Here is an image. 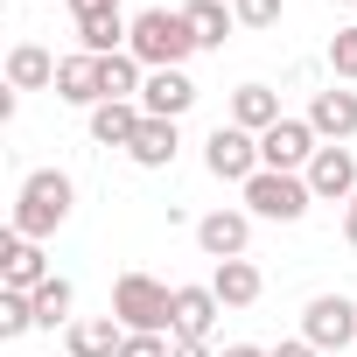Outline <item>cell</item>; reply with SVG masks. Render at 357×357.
I'll use <instances>...</instances> for the list:
<instances>
[{
	"label": "cell",
	"instance_id": "1",
	"mask_svg": "<svg viewBox=\"0 0 357 357\" xmlns=\"http://www.w3.org/2000/svg\"><path fill=\"white\" fill-rule=\"evenodd\" d=\"M112 315L126 336H168L175 322V287H161L154 273H119L112 280Z\"/></svg>",
	"mask_w": 357,
	"mask_h": 357
},
{
	"label": "cell",
	"instance_id": "2",
	"mask_svg": "<svg viewBox=\"0 0 357 357\" xmlns=\"http://www.w3.org/2000/svg\"><path fill=\"white\" fill-rule=\"evenodd\" d=\"M70 197H77V190H70V175H63V168H36L29 183H22V197H15V231L43 245V238L70 218Z\"/></svg>",
	"mask_w": 357,
	"mask_h": 357
},
{
	"label": "cell",
	"instance_id": "3",
	"mask_svg": "<svg viewBox=\"0 0 357 357\" xmlns=\"http://www.w3.org/2000/svg\"><path fill=\"white\" fill-rule=\"evenodd\" d=\"M147 70H183V56L197 50V36H190V22H183V8H147V15H133V43H126Z\"/></svg>",
	"mask_w": 357,
	"mask_h": 357
},
{
	"label": "cell",
	"instance_id": "4",
	"mask_svg": "<svg viewBox=\"0 0 357 357\" xmlns=\"http://www.w3.org/2000/svg\"><path fill=\"white\" fill-rule=\"evenodd\" d=\"M308 204H315L308 175H280V168H259L252 183H245V211H252V218L294 225V218H308Z\"/></svg>",
	"mask_w": 357,
	"mask_h": 357
},
{
	"label": "cell",
	"instance_id": "5",
	"mask_svg": "<svg viewBox=\"0 0 357 357\" xmlns=\"http://www.w3.org/2000/svg\"><path fill=\"white\" fill-rule=\"evenodd\" d=\"M204 161H211L218 183H238V190L266 168V161H259V133H245V126H218V133L204 140Z\"/></svg>",
	"mask_w": 357,
	"mask_h": 357
},
{
	"label": "cell",
	"instance_id": "6",
	"mask_svg": "<svg viewBox=\"0 0 357 357\" xmlns=\"http://www.w3.org/2000/svg\"><path fill=\"white\" fill-rule=\"evenodd\" d=\"M301 336L329 357V350H343V343H357V301L350 294H315L308 308H301Z\"/></svg>",
	"mask_w": 357,
	"mask_h": 357
},
{
	"label": "cell",
	"instance_id": "7",
	"mask_svg": "<svg viewBox=\"0 0 357 357\" xmlns=\"http://www.w3.org/2000/svg\"><path fill=\"white\" fill-rule=\"evenodd\" d=\"M315 147H322V140H315V126H308V119H280V126H266V133H259V161H266V168H280V175H301V168L315 161Z\"/></svg>",
	"mask_w": 357,
	"mask_h": 357
},
{
	"label": "cell",
	"instance_id": "8",
	"mask_svg": "<svg viewBox=\"0 0 357 357\" xmlns=\"http://www.w3.org/2000/svg\"><path fill=\"white\" fill-rule=\"evenodd\" d=\"M301 175H308L315 204H350V197H357V154H350V147H315V161H308Z\"/></svg>",
	"mask_w": 357,
	"mask_h": 357
},
{
	"label": "cell",
	"instance_id": "9",
	"mask_svg": "<svg viewBox=\"0 0 357 357\" xmlns=\"http://www.w3.org/2000/svg\"><path fill=\"white\" fill-rule=\"evenodd\" d=\"M218 315H225V301H218L211 287H175V322H168V336H175V343H211Z\"/></svg>",
	"mask_w": 357,
	"mask_h": 357
},
{
	"label": "cell",
	"instance_id": "10",
	"mask_svg": "<svg viewBox=\"0 0 357 357\" xmlns=\"http://www.w3.org/2000/svg\"><path fill=\"white\" fill-rule=\"evenodd\" d=\"M43 280H50L43 245H36V238H22V231H8V245H0V287H8V294H36Z\"/></svg>",
	"mask_w": 357,
	"mask_h": 357
},
{
	"label": "cell",
	"instance_id": "11",
	"mask_svg": "<svg viewBox=\"0 0 357 357\" xmlns=\"http://www.w3.org/2000/svg\"><path fill=\"white\" fill-rule=\"evenodd\" d=\"M308 126H315L322 147H343V140L357 133V91H336V84L315 91V98H308Z\"/></svg>",
	"mask_w": 357,
	"mask_h": 357
},
{
	"label": "cell",
	"instance_id": "12",
	"mask_svg": "<svg viewBox=\"0 0 357 357\" xmlns=\"http://www.w3.org/2000/svg\"><path fill=\"white\" fill-rule=\"evenodd\" d=\"M190 105H197V84L183 70H147V84H140V112L147 119H183Z\"/></svg>",
	"mask_w": 357,
	"mask_h": 357
},
{
	"label": "cell",
	"instance_id": "13",
	"mask_svg": "<svg viewBox=\"0 0 357 357\" xmlns=\"http://www.w3.org/2000/svg\"><path fill=\"white\" fill-rule=\"evenodd\" d=\"M56 98H63V105H105V63L84 56V50L63 56V63H56Z\"/></svg>",
	"mask_w": 357,
	"mask_h": 357
},
{
	"label": "cell",
	"instance_id": "14",
	"mask_svg": "<svg viewBox=\"0 0 357 357\" xmlns=\"http://www.w3.org/2000/svg\"><path fill=\"white\" fill-rule=\"evenodd\" d=\"M197 245H204L211 259H245V245H252V218H245V211H211V218L197 225Z\"/></svg>",
	"mask_w": 357,
	"mask_h": 357
},
{
	"label": "cell",
	"instance_id": "15",
	"mask_svg": "<svg viewBox=\"0 0 357 357\" xmlns=\"http://www.w3.org/2000/svg\"><path fill=\"white\" fill-rule=\"evenodd\" d=\"M140 98H105V105H91V140L98 147H133V133H140Z\"/></svg>",
	"mask_w": 357,
	"mask_h": 357
},
{
	"label": "cell",
	"instance_id": "16",
	"mask_svg": "<svg viewBox=\"0 0 357 357\" xmlns=\"http://www.w3.org/2000/svg\"><path fill=\"white\" fill-rule=\"evenodd\" d=\"M56 63H63V56H50L43 43H15V50H8V91H43V84H56Z\"/></svg>",
	"mask_w": 357,
	"mask_h": 357
},
{
	"label": "cell",
	"instance_id": "17",
	"mask_svg": "<svg viewBox=\"0 0 357 357\" xmlns=\"http://www.w3.org/2000/svg\"><path fill=\"white\" fill-rule=\"evenodd\" d=\"M63 343H70V357H119L126 329H119V315H84L63 329Z\"/></svg>",
	"mask_w": 357,
	"mask_h": 357
},
{
	"label": "cell",
	"instance_id": "18",
	"mask_svg": "<svg viewBox=\"0 0 357 357\" xmlns=\"http://www.w3.org/2000/svg\"><path fill=\"white\" fill-rule=\"evenodd\" d=\"M259 287H266V280H259V266H252V259H218V273H211V294H218L225 308H252V301H259Z\"/></svg>",
	"mask_w": 357,
	"mask_h": 357
},
{
	"label": "cell",
	"instance_id": "19",
	"mask_svg": "<svg viewBox=\"0 0 357 357\" xmlns=\"http://www.w3.org/2000/svg\"><path fill=\"white\" fill-rule=\"evenodd\" d=\"M183 22H190L197 50H225V43H231V29H238V15L225 8V0H190V8H183Z\"/></svg>",
	"mask_w": 357,
	"mask_h": 357
},
{
	"label": "cell",
	"instance_id": "20",
	"mask_svg": "<svg viewBox=\"0 0 357 357\" xmlns=\"http://www.w3.org/2000/svg\"><path fill=\"white\" fill-rule=\"evenodd\" d=\"M231 126H245V133L280 126V98H273L266 84H238V91H231Z\"/></svg>",
	"mask_w": 357,
	"mask_h": 357
},
{
	"label": "cell",
	"instance_id": "21",
	"mask_svg": "<svg viewBox=\"0 0 357 357\" xmlns=\"http://www.w3.org/2000/svg\"><path fill=\"white\" fill-rule=\"evenodd\" d=\"M133 43V22L126 15H98V22H77V50L84 56H119Z\"/></svg>",
	"mask_w": 357,
	"mask_h": 357
},
{
	"label": "cell",
	"instance_id": "22",
	"mask_svg": "<svg viewBox=\"0 0 357 357\" xmlns=\"http://www.w3.org/2000/svg\"><path fill=\"white\" fill-rule=\"evenodd\" d=\"M140 168H168L175 161V119H140V133H133V147H126Z\"/></svg>",
	"mask_w": 357,
	"mask_h": 357
},
{
	"label": "cell",
	"instance_id": "23",
	"mask_svg": "<svg viewBox=\"0 0 357 357\" xmlns=\"http://www.w3.org/2000/svg\"><path fill=\"white\" fill-rule=\"evenodd\" d=\"M70 308H77V287L63 273H50L36 287V329H70Z\"/></svg>",
	"mask_w": 357,
	"mask_h": 357
},
{
	"label": "cell",
	"instance_id": "24",
	"mask_svg": "<svg viewBox=\"0 0 357 357\" xmlns=\"http://www.w3.org/2000/svg\"><path fill=\"white\" fill-rule=\"evenodd\" d=\"M36 329V294H8V287H0V336H29Z\"/></svg>",
	"mask_w": 357,
	"mask_h": 357
},
{
	"label": "cell",
	"instance_id": "25",
	"mask_svg": "<svg viewBox=\"0 0 357 357\" xmlns=\"http://www.w3.org/2000/svg\"><path fill=\"white\" fill-rule=\"evenodd\" d=\"M329 70L336 77H357V29H336L329 36Z\"/></svg>",
	"mask_w": 357,
	"mask_h": 357
},
{
	"label": "cell",
	"instance_id": "26",
	"mask_svg": "<svg viewBox=\"0 0 357 357\" xmlns=\"http://www.w3.org/2000/svg\"><path fill=\"white\" fill-rule=\"evenodd\" d=\"M231 15H238V29H273L280 0H231Z\"/></svg>",
	"mask_w": 357,
	"mask_h": 357
},
{
	"label": "cell",
	"instance_id": "27",
	"mask_svg": "<svg viewBox=\"0 0 357 357\" xmlns=\"http://www.w3.org/2000/svg\"><path fill=\"white\" fill-rule=\"evenodd\" d=\"M119 357H175V343H168V336H126Z\"/></svg>",
	"mask_w": 357,
	"mask_h": 357
},
{
	"label": "cell",
	"instance_id": "28",
	"mask_svg": "<svg viewBox=\"0 0 357 357\" xmlns=\"http://www.w3.org/2000/svg\"><path fill=\"white\" fill-rule=\"evenodd\" d=\"M77 22H98V15H119V0H70Z\"/></svg>",
	"mask_w": 357,
	"mask_h": 357
},
{
	"label": "cell",
	"instance_id": "29",
	"mask_svg": "<svg viewBox=\"0 0 357 357\" xmlns=\"http://www.w3.org/2000/svg\"><path fill=\"white\" fill-rule=\"evenodd\" d=\"M273 357H322V350H315V343H308V336H294V343H280V350H273Z\"/></svg>",
	"mask_w": 357,
	"mask_h": 357
},
{
	"label": "cell",
	"instance_id": "30",
	"mask_svg": "<svg viewBox=\"0 0 357 357\" xmlns=\"http://www.w3.org/2000/svg\"><path fill=\"white\" fill-rule=\"evenodd\" d=\"M218 357H273V350H259V343H225Z\"/></svg>",
	"mask_w": 357,
	"mask_h": 357
},
{
	"label": "cell",
	"instance_id": "31",
	"mask_svg": "<svg viewBox=\"0 0 357 357\" xmlns=\"http://www.w3.org/2000/svg\"><path fill=\"white\" fill-rule=\"evenodd\" d=\"M175 357H218V350H204V343H175Z\"/></svg>",
	"mask_w": 357,
	"mask_h": 357
},
{
	"label": "cell",
	"instance_id": "32",
	"mask_svg": "<svg viewBox=\"0 0 357 357\" xmlns=\"http://www.w3.org/2000/svg\"><path fill=\"white\" fill-rule=\"evenodd\" d=\"M343 238H350V245H357V211H350V218H343Z\"/></svg>",
	"mask_w": 357,
	"mask_h": 357
},
{
	"label": "cell",
	"instance_id": "33",
	"mask_svg": "<svg viewBox=\"0 0 357 357\" xmlns=\"http://www.w3.org/2000/svg\"><path fill=\"white\" fill-rule=\"evenodd\" d=\"M343 8H357V0H343Z\"/></svg>",
	"mask_w": 357,
	"mask_h": 357
},
{
	"label": "cell",
	"instance_id": "34",
	"mask_svg": "<svg viewBox=\"0 0 357 357\" xmlns=\"http://www.w3.org/2000/svg\"><path fill=\"white\" fill-rule=\"evenodd\" d=\"M350 211H357V197H350Z\"/></svg>",
	"mask_w": 357,
	"mask_h": 357
}]
</instances>
